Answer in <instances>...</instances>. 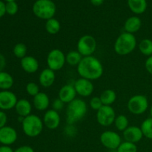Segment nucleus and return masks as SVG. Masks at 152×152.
Returning a JSON list of instances; mask_svg holds the SVG:
<instances>
[{
    "label": "nucleus",
    "instance_id": "18",
    "mask_svg": "<svg viewBox=\"0 0 152 152\" xmlns=\"http://www.w3.org/2000/svg\"><path fill=\"white\" fill-rule=\"evenodd\" d=\"M56 80L55 71L47 68L41 71L39 77V83L42 87L49 88L54 83Z\"/></svg>",
    "mask_w": 152,
    "mask_h": 152
},
{
    "label": "nucleus",
    "instance_id": "41",
    "mask_svg": "<svg viewBox=\"0 0 152 152\" xmlns=\"http://www.w3.org/2000/svg\"><path fill=\"white\" fill-rule=\"evenodd\" d=\"M0 152H14V151L8 145H1L0 146Z\"/></svg>",
    "mask_w": 152,
    "mask_h": 152
},
{
    "label": "nucleus",
    "instance_id": "44",
    "mask_svg": "<svg viewBox=\"0 0 152 152\" xmlns=\"http://www.w3.org/2000/svg\"><path fill=\"white\" fill-rule=\"evenodd\" d=\"M4 1H6L7 2H9V1H15L16 0H4Z\"/></svg>",
    "mask_w": 152,
    "mask_h": 152
},
{
    "label": "nucleus",
    "instance_id": "12",
    "mask_svg": "<svg viewBox=\"0 0 152 152\" xmlns=\"http://www.w3.org/2000/svg\"><path fill=\"white\" fill-rule=\"evenodd\" d=\"M17 101V96L13 92L9 90L0 91V109L2 111L15 108Z\"/></svg>",
    "mask_w": 152,
    "mask_h": 152
},
{
    "label": "nucleus",
    "instance_id": "9",
    "mask_svg": "<svg viewBox=\"0 0 152 152\" xmlns=\"http://www.w3.org/2000/svg\"><path fill=\"white\" fill-rule=\"evenodd\" d=\"M116 113L112 106L102 105L96 111V120L100 126L108 127L114 123L116 118Z\"/></svg>",
    "mask_w": 152,
    "mask_h": 152
},
{
    "label": "nucleus",
    "instance_id": "24",
    "mask_svg": "<svg viewBox=\"0 0 152 152\" xmlns=\"http://www.w3.org/2000/svg\"><path fill=\"white\" fill-rule=\"evenodd\" d=\"M103 105H110L115 102L117 99V94L112 89H106L99 96Z\"/></svg>",
    "mask_w": 152,
    "mask_h": 152
},
{
    "label": "nucleus",
    "instance_id": "7",
    "mask_svg": "<svg viewBox=\"0 0 152 152\" xmlns=\"http://www.w3.org/2000/svg\"><path fill=\"white\" fill-rule=\"evenodd\" d=\"M77 51L83 56H92L96 49V39L91 35L86 34L80 38L77 45Z\"/></svg>",
    "mask_w": 152,
    "mask_h": 152
},
{
    "label": "nucleus",
    "instance_id": "4",
    "mask_svg": "<svg viewBox=\"0 0 152 152\" xmlns=\"http://www.w3.org/2000/svg\"><path fill=\"white\" fill-rule=\"evenodd\" d=\"M44 123L42 120L36 114H30L22 122L24 134L29 137H37L42 132Z\"/></svg>",
    "mask_w": 152,
    "mask_h": 152
},
{
    "label": "nucleus",
    "instance_id": "13",
    "mask_svg": "<svg viewBox=\"0 0 152 152\" xmlns=\"http://www.w3.org/2000/svg\"><path fill=\"white\" fill-rule=\"evenodd\" d=\"M43 123L47 129L50 130H55L60 124L61 118L59 112L53 109L46 111L43 116Z\"/></svg>",
    "mask_w": 152,
    "mask_h": 152
},
{
    "label": "nucleus",
    "instance_id": "17",
    "mask_svg": "<svg viewBox=\"0 0 152 152\" xmlns=\"http://www.w3.org/2000/svg\"><path fill=\"white\" fill-rule=\"evenodd\" d=\"M21 67L25 72L28 74H34L39 67L38 60L34 56H26L21 59Z\"/></svg>",
    "mask_w": 152,
    "mask_h": 152
},
{
    "label": "nucleus",
    "instance_id": "21",
    "mask_svg": "<svg viewBox=\"0 0 152 152\" xmlns=\"http://www.w3.org/2000/svg\"><path fill=\"white\" fill-rule=\"evenodd\" d=\"M142 26V21L136 16H131L124 24V29L126 32L134 34L140 31Z\"/></svg>",
    "mask_w": 152,
    "mask_h": 152
},
{
    "label": "nucleus",
    "instance_id": "26",
    "mask_svg": "<svg viewBox=\"0 0 152 152\" xmlns=\"http://www.w3.org/2000/svg\"><path fill=\"white\" fill-rule=\"evenodd\" d=\"M61 25L59 21L54 18L48 19L46 21L45 23V30L49 34L51 35H55L58 34L60 31Z\"/></svg>",
    "mask_w": 152,
    "mask_h": 152
},
{
    "label": "nucleus",
    "instance_id": "8",
    "mask_svg": "<svg viewBox=\"0 0 152 152\" xmlns=\"http://www.w3.org/2000/svg\"><path fill=\"white\" fill-rule=\"evenodd\" d=\"M48 68L53 71L62 69L66 63V57L63 52L59 49H53L47 56Z\"/></svg>",
    "mask_w": 152,
    "mask_h": 152
},
{
    "label": "nucleus",
    "instance_id": "34",
    "mask_svg": "<svg viewBox=\"0 0 152 152\" xmlns=\"http://www.w3.org/2000/svg\"><path fill=\"white\" fill-rule=\"evenodd\" d=\"M89 105H90V107L92 109L97 111L103 105V104H102L99 96H94V97H92L90 99Z\"/></svg>",
    "mask_w": 152,
    "mask_h": 152
},
{
    "label": "nucleus",
    "instance_id": "25",
    "mask_svg": "<svg viewBox=\"0 0 152 152\" xmlns=\"http://www.w3.org/2000/svg\"><path fill=\"white\" fill-rule=\"evenodd\" d=\"M65 57H66V62L68 65L71 66H78L83 56L77 50H71L67 53Z\"/></svg>",
    "mask_w": 152,
    "mask_h": 152
},
{
    "label": "nucleus",
    "instance_id": "28",
    "mask_svg": "<svg viewBox=\"0 0 152 152\" xmlns=\"http://www.w3.org/2000/svg\"><path fill=\"white\" fill-rule=\"evenodd\" d=\"M114 124L117 130H119L120 132H124L129 127V120L126 116L120 114V115L116 117Z\"/></svg>",
    "mask_w": 152,
    "mask_h": 152
},
{
    "label": "nucleus",
    "instance_id": "30",
    "mask_svg": "<svg viewBox=\"0 0 152 152\" xmlns=\"http://www.w3.org/2000/svg\"><path fill=\"white\" fill-rule=\"evenodd\" d=\"M28 48L27 46L24 43H17L15 45L13 49V53L16 57L22 59L25 56H26Z\"/></svg>",
    "mask_w": 152,
    "mask_h": 152
},
{
    "label": "nucleus",
    "instance_id": "19",
    "mask_svg": "<svg viewBox=\"0 0 152 152\" xmlns=\"http://www.w3.org/2000/svg\"><path fill=\"white\" fill-rule=\"evenodd\" d=\"M33 104L34 108L38 111H46L50 105V99L45 92H39L34 97Z\"/></svg>",
    "mask_w": 152,
    "mask_h": 152
},
{
    "label": "nucleus",
    "instance_id": "20",
    "mask_svg": "<svg viewBox=\"0 0 152 152\" xmlns=\"http://www.w3.org/2000/svg\"><path fill=\"white\" fill-rule=\"evenodd\" d=\"M15 110L18 115L20 117L25 118L31 114L32 111V105L31 103L26 99H18L16 105L15 106Z\"/></svg>",
    "mask_w": 152,
    "mask_h": 152
},
{
    "label": "nucleus",
    "instance_id": "10",
    "mask_svg": "<svg viewBox=\"0 0 152 152\" xmlns=\"http://www.w3.org/2000/svg\"><path fill=\"white\" fill-rule=\"evenodd\" d=\"M99 139L104 147L111 150L117 149L122 143L121 137L113 131H105L102 132Z\"/></svg>",
    "mask_w": 152,
    "mask_h": 152
},
{
    "label": "nucleus",
    "instance_id": "32",
    "mask_svg": "<svg viewBox=\"0 0 152 152\" xmlns=\"http://www.w3.org/2000/svg\"><path fill=\"white\" fill-rule=\"evenodd\" d=\"M25 89H26L27 93H28L30 96H34V97L40 92L39 87L38 85L35 83H33V82L28 83V84H27Z\"/></svg>",
    "mask_w": 152,
    "mask_h": 152
},
{
    "label": "nucleus",
    "instance_id": "37",
    "mask_svg": "<svg viewBox=\"0 0 152 152\" xmlns=\"http://www.w3.org/2000/svg\"><path fill=\"white\" fill-rule=\"evenodd\" d=\"M14 152H35L34 148L29 145H22L15 150Z\"/></svg>",
    "mask_w": 152,
    "mask_h": 152
},
{
    "label": "nucleus",
    "instance_id": "23",
    "mask_svg": "<svg viewBox=\"0 0 152 152\" xmlns=\"http://www.w3.org/2000/svg\"><path fill=\"white\" fill-rule=\"evenodd\" d=\"M14 83L13 77L5 71L0 72V89L2 91L11 88Z\"/></svg>",
    "mask_w": 152,
    "mask_h": 152
},
{
    "label": "nucleus",
    "instance_id": "1",
    "mask_svg": "<svg viewBox=\"0 0 152 152\" xmlns=\"http://www.w3.org/2000/svg\"><path fill=\"white\" fill-rule=\"evenodd\" d=\"M103 66L100 61L94 56H85L77 66V72L82 78L93 81L103 74Z\"/></svg>",
    "mask_w": 152,
    "mask_h": 152
},
{
    "label": "nucleus",
    "instance_id": "33",
    "mask_svg": "<svg viewBox=\"0 0 152 152\" xmlns=\"http://www.w3.org/2000/svg\"><path fill=\"white\" fill-rule=\"evenodd\" d=\"M5 8H6V13L9 15H13L16 14L18 12V4H16V1H9L5 4Z\"/></svg>",
    "mask_w": 152,
    "mask_h": 152
},
{
    "label": "nucleus",
    "instance_id": "40",
    "mask_svg": "<svg viewBox=\"0 0 152 152\" xmlns=\"http://www.w3.org/2000/svg\"><path fill=\"white\" fill-rule=\"evenodd\" d=\"M6 13L5 4L2 1H0V18L2 17Z\"/></svg>",
    "mask_w": 152,
    "mask_h": 152
},
{
    "label": "nucleus",
    "instance_id": "5",
    "mask_svg": "<svg viewBox=\"0 0 152 152\" xmlns=\"http://www.w3.org/2000/svg\"><path fill=\"white\" fill-rule=\"evenodd\" d=\"M33 13L37 17L48 20L56 13V4L52 0H37L33 4Z\"/></svg>",
    "mask_w": 152,
    "mask_h": 152
},
{
    "label": "nucleus",
    "instance_id": "15",
    "mask_svg": "<svg viewBox=\"0 0 152 152\" xmlns=\"http://www.w3.org/2000/svg\"><path fill=\"white\" fill-rule=\"evenodd\" d=\"M123 137H124L125 141L136 144L142 139L143 134H142L140 127L132 126H129L123 132Z\"/></svg>",
    "mask_w": 152,
    "mask_h": 152
},
{
    "label": "nucleus",
    "instance_id": "6",
    "mask_svg": "<svg viewBox=\"0 0 152 152\" xmlns=\"http://www.w3.org/2000/svg\"><path fill=\"white\" fill-rule=\"evenodd\" d=\"M127 107L132 114L134 115H141L148 109V100L144 95L136 94L129 99Z\"/></svg>",
    "mask_w": 152,
    "mask_h": 152
},
{
    "label": "nucleus",
    "instance_id": "35",
    "mask_svg": "<svg viewBox=\"0 0 152 152\" xmlns=\"http://www.w3.org/2000/svg\"><path fill=\"white\" fill-rule=\"evenodd\" d=\"M64 105H65V103L60 99L56 98V99H54L53 103H52V107H53L52 109L55 110L56 111H59L64 108Z\"/></svg>",
    "mask_w": 152,
    "mask_h": 152
},
{
    "label": "nucleus",
    "instance_id": "31",
    "mask_svg": "<svg viewBox=\"0 0 152 152\" xmlns=\"http://www.w3.org/2000/svg\"><path fill=\"white\" fill-rule=\"evenodd\" d=\"M117 152H137V146L133 142H122L117 149Z\"/></svg>",
    "mask_w": 152,
    "mask_h": 152
},
{
    "label": "nucleus",
    "instance_id": "14",
    "mask_svg": "<svg viewBox=\"0 0 152 152\" xmlns=\"http://www.w3.org/2000/svg\"><path fill=\"white\" fill-rule=\"evenodd\" d=\"M18 137L16 129L5 126L0 129V143L3 145H10L14 143Z\"/></svg>",
    "mask_w": 152,
    "mask_h": 152
},
{
    "label": "nucleus",
    "instance_id": "3",
    "mask_svg": "<svg viewBox=\"0 0 152 152\" xmlns=\"http://www.w3.org/2000/svg\"><path fill=\"white\" fill-rule=\"evenodd\" d=\"M137 44V38L134 34L127 32L122 33L114 43V51L120 56H126L134 50Z\"/></svg>",
    "mask_w": 152,
    "mask_h": 152
},
{
    "label": "nucleus",
    "instance_id": "29",
    "mask_svg": "<svg viewBox=\"0 0 152 152\" xmlns=\"http://www.w3.org/2000/svg\"><path fill=\"white\" fill-rule=\"evenodd\" d=\"M143 137L152 140V118L149 117L144 120L140 126Z\"/></svg>",
    "mask_w": 152,
    "mask_h": 152
},
{
    "label": "nucleus",
    "instance_id": "42",
    "mask_svg": "<svg viewBox=\"0 0 152 152\" xmlns=\"http://www.w3.org/2000/svg\"><path fill=\"white\" fill-rule=\"evenodd\" d=\"M91 2L94 6H99L104 2V0H91Z\"/></svg>",
    "mask_w": 152,
    "mask_h": 152
},
{
    "label": "nucleus",
    "instance_id": "38",
    "mask_svg": "<svg viewBox=\"0 0 152 152\" xmlns=\"http://www.w3.org/2000/svg\"><path fill=\"white\" fill-rule=\"evenodd\" d=\"M145 67L146 71L152 75V56H148V59L145 60Z\"/></svg>",
    "mask_w": 152,
    "mask_h": 152
},
{
    "label": "nucleus",
    "instance_id": "43",
    "mask_svg": "<svg viewBox=\"0 0 152 152\" xmlns=\"http://www.w3.org/2000/svg\"><path fill=\"white\" fill-rule=\"evenodd\" d=\"M150 115H151V117L152 118V105L151 106V108H150Z\"/></svg>",
    "mask_w": 152,
    "mask_h": 152
},
{
    "label": "nucleus",
    "instance_id": "16",
    "mask_svg": "<svg viewBox=\"0 0 152 152\" xmlns=\"http://www.w3.org/2000/svg\"><path fill=\"white\" fill-rule=\"evenodd\" d=\"M77 94L74 85L68 84L61 88L58 94V98L65 104H68L76 99Z\"/></svg>",
    "mask_w": 152,
    "mask_h": 152
},
{
    "label": "nucleus",
    "instance_id": "2",
    "mask_svg": "<svg viewBox=\"0 0 152 152\" xmlns=\"http://www.w3.org/2000/svg\"><path fill=\"white\" fill-rule=\"evenodd\" d=\"M87 104L81 99H77L68 104L66 108V122L68 125H73L80 121L87 113Z\"/></svg>",
    "mask_w": 152,
    "mask_h": 152
},
{
    "label": "nucleus",
    "instance_id": "22",
    "mask_svg": "<svg viewBox=\"0 0 152 152\" xmlns=\"http://www.w3.org/2000/svg\"><path fill=\"white\" fill-rule=\"evenodd\" d=\"M128 4L133 13L136 14H142L146 10V0H128Z\"/></svg>",
    "mask_w": 152,
    "mask_h": 152
},
{
    "label": "nucleus",
    "instance_id": "36",
    "mask_svg": "<svg viewBox=\"0 0 152 152\" xmlns=\"http://www.w3.org/2000/svg\"><path fill=\"white\" fill-rule=\"evenodd\" d=\"M7 121V117L5 112L3 111H0V129L4 127Z\"/></svg>",
    "mask_w": 152,
    "mask_h": 152
},
{
    "label": "nucleus",
    "instance_id": "11",
    "mask_svg": "<svg viewBox=\"0 0 152 152\" xmlns=\"http://www.w3.org/2000/svg\"><path fill=\"white\" fill-rule=\"evenodd\" d=\"M74 86L77 94L83 97L90 96L94 90V86L92 81L82 77L74 83Z\"/></svg>",
    "mask_w": 152,
    "mask_h": 152
},
{
    "label": "nucleus",
    "instance_id": "27",
    "mask_svg": "<svg viewBox=\"0 0 152 152\" xmlns=\"http://www.w3.org/2000/svg\"><path fill=\"white\" fill-rule=\"evenodd\" d=\"M138 48L142 54L148 57L152 56V40L150 39H143L141 40Z\"/></svg>",
    "mask_w": 152,
    "mask_h": 152
},
{
    "label": "nucleus",
    "instance_id": "39",
    "mask_svg": "<svg viewBox=\"0 0 152 152\" xmlns=\"http://www.w3.org/2000/svg\"><path fill=\"white\" fill-rule=\"evenodd\" d=\"M6 66V59L5 57L2 54L0 53V72L3 71Z\"/></svg>",
    "mask_w": 152,
    "mask_h": 152
}]
</instances>
